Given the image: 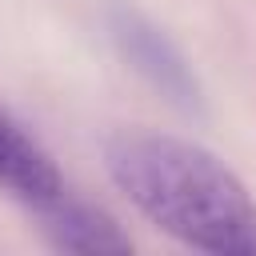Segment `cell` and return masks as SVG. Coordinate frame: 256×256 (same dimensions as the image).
I'll list each match as a JSON object with an SVG mask.
<instances>
[{"mask_svg":"<svg viewBox=\"0 0 256 256\" xmlns=\"http://www.w3.org/2000/svg\"><path fill=\"white\" fill-rule=\"evenodd\" d=\"M104 168L164 236L212 256H256V196L204 144L124 128L104 140Z\"/></svg>","mask_w":256,"mask_h":256,"instance_id":"1","label":"cell"},{"mask_svg":"<svg viewBox=\"0 0 256 256\" xmlns=\"http://www.w3.org/2000/svg\"><path fill=\"white\" fill-rule=\"evenodd\" d=\"M104 32L112 40V48L120 52V60L144 80L152 84L172 108L180 112H204V84L192 72L188 56L176 48V40L136 4L128 0H108L104 4Z\"/></svg>","mask_w":256,"mask_h":256,"instance_id":"2","label":"cell"},{"mask_svg":"<svg viewBox=\"0 0 256 256\" xmlns=\"http://www.w3.org/2000/svg\"><path fill=\"white\" fill-rule=\"evenodd\" d=\"M0 192L28 204L32 212L68 192L52 152L0 104Z\"/></svg>","mask_w":256,"mask_h":256,"instance_id":"3","label":"cell"},{"mask_svg":"<svg viewBox=\"0 0 256 256\" xmlns=\"http://www.w3.org/2000/svg\"><path fill=\"white\" fill-rule=\"evenodd\" d=\"M40 232L56 252H80V256H104V252H132V240L116 228V220L88 200H76L72 192L56 196L52 204L36 208Z\"/></svg>","mask_w":256,"mask_h":256,"instance_id":"4","label":"cell"}]
</instances>
